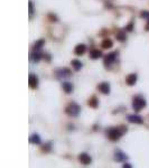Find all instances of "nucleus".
Segmentation results:
<instances>
[{
    "label": "nucleus",
    "mask_w": 149,
    "mask_h": 168,
    "mask_svg": "<svg viewBox=\"0 0 149 168\" xmlns=\"http://www.w3.org/2000/svg\"><path fill=\"white\" fill-rule=\"evenodd\" d=\"M127 131V129L125 127H121V128H111L109 131H108V138L112 141H117L119 140L121 136Z\"/></svg>",
    "instance_id": "obj_1"
},
{
    "label": "nucleus",
    "mask_w": 149,
    "mask_h": 168,
    "mask_svg": "<svg viewBox=\"0 0 149 168\" xmlns=\"http://www.w3.org/2000/svg\"><path fill=\"white\" fill-rule=\"evenodd\" d=\"M80 111H81L80 105L77 104V103H75V102L68 103L67 106H66V109H65V112L70 117H77L79 113H80Z\"/></svg>",
    "instance_id": "obj_2"
},
{
    "label": "nucleus",
    "mask_w": 149,
    "mask_h": 168,
    "mask_svg": "<svg viewBox=\"0 0 149 168\" xmlns=\"http://www.w3.org/2000/svg\"><path fill=\"white\" fill-rule=\"evenodd\" d=\"M145 106H146V100L142 96L137 95L132 99V108H133L135 111H140Z\"/></svg>",
    "instance_id": "obj_3"
},
{
    "label": "nucleus",
    "mask_w": 149,
    "mask_h": 168,
    "mask_svg": "<svg viewBox=\"0 0 149 168\" xmlns=\"http://www.w3.org/2000/svg\"><path fill=\"white\" fill-rule=\"evenodd\" d=\"M71 71L68 70V68H66V67H64V68H60V70H57L56 71V77L57 79H60V80H62V79H66V77H70L71 76Z\"/></svg>",
    "instance_id": "obj_4"
},
{
    "label": "nucleus",
    "mask_w": 149,
    "mask_h": 168,
    "mask_svg": "<svg viewBox=\"0 0 149 168\" xmlns=\"http://www.w3.org/2000/svg\"><path fill=\"white\" fill-rule=\"evenodd\" d=\"M117 55H118L117 52L106 55V57H104V65H106V67H108V66H111L112 64L116 62V60H117Z\"/></svg>",
    "instance_id": "obj_5"
},
{
    "label": "nucleus",
    "mask_w": 149,
    "mask_h": 168,
    "mask_svg": "<svg viewBox=\"0 0 149 168\" xmlns=\"http://www.w3.org/2000/svg\"><path fill=\"white\" fill-rule=\"evenodd\" d=\"M128 121L130 123H136V125H141L144 122V119L140 116H135V114H131V116L128 117Z\"/></svg>",
    "instance_id": "obj_6"
},
{
    "label": "nucleus",
    "mask_w": 149,
    "mask_h": 168,
    "mask_svg": "<svg viewBox=\"0 0 149 168\" xmlns=\"http://www.w3.org/2000/svg\"><path fill=\"white\" fill-rule=\"evenodd\" d=\"M28 82H29V86L32 89H37V86H38V77L35 74H30L29 75Z\"/></svg>",
    "instance_id": "obj_7"
},
{
    "label": "nucleus",
    "mask_w": 149,
    "mask_h": 168,
    "mask_svg": "<svg viewBox=\"0 0 149 168\" xmlns=\"http://www.w3.org/2000/svg\"><path fill=\"white\" fill-rule=\"evenodd\" d=\"M79 160H80L81 164H83V165H90L91 161H92V158L90 157L87 154H81V155L79 156Z\"/></svg>",
    "instance_id": "obj_8"
},
{
    "label": "nucleus",
    "mask_w": 149,
    "mask_h": 168,
    "mask_svg": "<svg viewBox=\"0 0 149 168\" xmlns=\"http://www.w3.org/2000/svg\"><path fill=\"white\" fill-rule=\"evenodd\" d=\"M98 90L100 92H102L103 94H109L110 93V85L108 83H106V82H103V83L98 85Z\"/></svg>",
    "instance_id": "obj_9"
},
{
    "label": "nucleus",
    "mask_w": 149,
    "mask_h": 168,
    "mask_svg": "<svg viewBox=\"0 0 149 168\" xmlns=\"http://www.w3.org/2000/svg\"><path fill=\"white\" fill-rule=\"evenodd\" d=\"M128 85H135L137 82V74H129L126 79Z\"/></svg>",
    "instance_id": "obj_10"
},
{
    "label": "nucleus",
    "mask_w": 149,
    "mask_h": 168,
    "mask_svg": "<svg viewBox=\"0 0 149 168\" xmlns=\"http://www.w3.org/2000/svg\"><path fill=\"white\" fill-rule=\"evenodd\" d=\"M114 159H116L117 161H123L125 159H127V156H126V154H123L121 150H117L116 154H114Z\"/></svg>",
    "instance_id": "obj_11"
},
{
    "label": "nucleus",
    "mask_w": 149,
    "mask_h": 168,
    "mask_svg": "<svg viewBox=\"0 0 149 168\" xmlns=\"http://www.w3.org/2000/svg\"><path fill=\"white\" fill-rule=\"evenodd\" d=\"M62 87H63V90L66 93H71L73 91V89H74L73 84L70 83V82H64V83H62Z\"/></svg>",
    "instance_id": "obj_12"
},
{
    "label": "nucleus",
    "mask_w": 149,
    "mask_h": 168,
    "mask_svg": "<svg viewBox=\"0 0 149 168\" xmlns=\"http://www.w3.org/2000/svg\"><path fill=\"white\" fill-rule=\"evenodd\" d=\"M85 49H86L85 45H83V44H80V45H77V46L75 47L74 52H75L76 55H82V54H84L85 53Z\"/></svg>",
    "instance_id": "obj_13"
},
{
    "label": "nucleus",
    "mask_w": 149,
    "mask_h": 168,
    "mask_svg": "<svg viewBox=\"0 0 149 168\" xmlns=\"http://www.w3.org/2000/svg\"><path fill=\"white\" fill-rule=\"evenodd\" d=\"M90 56L93 60H98V58H100L102 56V53H101V51H99V49H92L91 53H90Z\"/></svg>",
    "instance_id": "obj_14"
},
{
    "label": "nucleus",
    "mask_w": 149,
    "mask_h": 168,
    "mask_svg": "<svg viewBox=\"0 0 149 168\" xmlns=\"http://www.w3.org/2000/svg\"><path fill=\"white\" fill-rule=\"evenodd\" d=\"M87 104L89 106H91V108H98V104H99V101H98V99H96L95 96H92L91 99H89V102H87Z\"/></svg>",
    "instance_id": "obj_15"
},
{
    "label": "nucleus",
    "mask_w": 149,
    "mask_h": 168,
    "mask_svg": "<svg viewBox=\"0 0 149 168\" xmlns=\"http://www.w3.org/2000/svg\"><path fill=\"white\" fill-rule=\"evenodd\" d=\"M42 53L39 52V51H35V53H33L32 54V58L34 62H39L41 60H42Z\"/></svg>",
    "instance_id": "obj_16"
},
{
    "label": "nucleus",
    "mask_w": 149,
    "mask_h": 168,
    "mask_svg": "<svg viewBox=\"0 0 149 168\" xmlns=\"http://www.w3.org/2000/svg\"><path fill=\"white\" fill-rule=\"evenodd\" d=\"M29 141H30L32 144H35V145H39V144L42 142L41 137L38 136V135H33V136L29 138Z\"/></svg>",
    "instance_id": "obj_17"
},
{
    "label": "nucleus",
    "mask_w": 149,
    "mask_h": 168,
    "mask_svg": "<svg viewBox=\"0 0 149 168\" xmlns=\"http://www.w3.org/2000/svg\"><path fill=\"white\" fill-rule=\"evenodd\" d=\"M101 46H102V48H111L112 46H113V43L111 39H109V38H106L102 44H101Z\"/></svg>",
    "instance_id": "obj_18"
},
{
    "label": "nucleus",
    "mask_w": 149,
    "mask_h": 168,
    "mask_svg": "<svg viewBox=\"0 0 149 168\" xmlns=\"http://www.w3.org/2000/svg\"><path fill=\"white\" fill-rule=\"evenodd\" d=\"M117 39L119 42H125L127 39V35L123 30H120V32L117 33Z\"/></svg>",
    "instance_id": "obj_19"
},
{
    "label": "nucleus",
    "mask_w": 149,
    "mask_h": 168,
    "mask_svg": "<svg viewBox=\"0 0 149 168\" xmlns=\"http://www.w3.org/2000/svg\"><path fill=\"white\" fill-rule=\"evenodd\" d=\"M71 64H72V66L74 67L75 71H80V70L82 68V63H81L79 60H73V61L71 62Z\"/></svg>",
    "instance_id": "obj_20"
},
{
    "label": "nucleus",
    "mask_w": 149,
    "mask_h": 168,
    "mask_svg": "<svg viewBox=\"0 0 149 168\" xmlns=\"http://www.w3.org/2000/svg\"><path fill=\"white\" fill-rule=\"evenodd\" d=\"M44 44H45V41H44V39H41V41L36 42L35 43V45H34V49H35V51H41L42 47L44 46Z\"/></svg>",
    "instance_id": "obj_21"
},
{
    "label": "nucleus",
    "mask_w": 149,
    "mask_h": 168,
    "mask_svg": "<svg viewBox=\"0 0 149 168\" xmlns=\"http://www.w3.org/2000/svg\"><path fill=\"white\" fill-rule=\"evenodd\" d=\"M29 15L32 16L33 15V12H34V5H33V1H29Z\"/></svg>",
    "instance_id": "obj_22"
},
{
    "label": "nucleus",
    "mask_w": 149,
    "mask_h": 168,
    "mask_svg": "<svg viewBox=\"0 0 149 168\" xmlns=\"http://www.w3.org/2000/svg\"><path fill=\"white\" fill-rule=\"evenodd\" d=\"M141 17H142V18H147V19H149V12L148 11H144V12H141Z\"/></svg>",
    "instance_id": "obj_23"
},
{
    "label": "nucleus",
    "mask_w": 149,
    "mask_h": 168,
    "mask_svg": "<svg viewBox=\"0 0 149 168\" xmlns=\"http://www.w3.org/2000/svg\"><path fill=\"white\" fill-rule=\"evenodd\" d=\"M126 29L129 30V32H131V30H132V22H130V24L128 25L127 27H126Z\"/></svg>",
    "instance_id": "obj_24"
},
{
    "label": "nucleus",
    "mask_w": 149,
    "mask_h": 168,
    "mask_svg": "<svg viewBox=\"0 0 149 168\" xmlns=\"http://www.w3.org/2000/svg\"><path fill=\"white\" fill-rule=\"evenodd\" d=\"M43 150H44V151H48V150H49V144L46 145V147H43Z\"/></svg>",
    "instance_id": "obj_25"
},
{
    "label": "nucleus",
    "mask_w": 149,
    "mask_h": 168,
    "mask_svg": "<svg viewBox=\"0 0 149 168\" xmlns=\"http://www.w3.org/2000/svg\"><path fill=\"white\" fill-rule=\"evenodd\" d=\"M146 30H148L149 32V19L147 20V24H146Z\"/></svg>",
    "instance_id": "obj_26"
},
{
    "label": "nucleus",
    "mask_w": 149,
    "mask_h": 168,
    "mask_svg": "<svg viewBox=\"0 0 149 168\" xmlns=\"http://www.w3.org/2000/svg\"><path fill=\"white\" fill-rule=\"evenodd\" d=\"M123 167H125V168H126V167H127V168H130L131 166H130V165H128V164H125V165H123Z\"/></svg>",
    "instance_id": "obj_27"
}]
</instances>
